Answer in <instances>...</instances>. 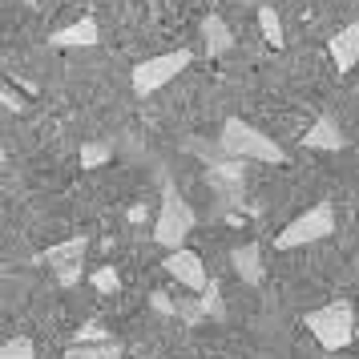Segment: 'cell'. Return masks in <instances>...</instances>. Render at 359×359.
Segmentation results:
<instances>
[{
  "mask_svg": "<svg viewBox=\"0 0 359 359\" xmlns=\"http://www.w3.org/2000/svg\"><path fill=\"white\" fill-rule=\"evenodd\" d=\"M218 146H222V154H226L230 162H266V165L287 162V154H283L266 133H259L255 126H246L243 117H226Z\"/></svg>",
  "mask_w": 359,
  "mask_h": 359,
  "instance_id": "cell-1",
  "label": "cell"
},
{
  "mask_svg": "<svg viewBox=\"0 0 359 359\" xmlns=\"http://www.w3.org/2000/svg\"><path fill=\"white\" fill-rule=\"evenodd\" d=\"M307 331L319 339L323 351H343V347H351V339H355V307L347 299H335L327 307L311 311Z\"/></svg>",
  "mask_w": 359,
  "mask_h": 359,
  "instance_id": "cell-2",
  "label": "cell"
},
{
  "mask_svg": "<svg viewBox=\"0 0 359 359\" xmlns=\"http://www.w3.org/2000/svg\"><path fill=\"white\" fill-rule=\"evenodd\" d=\"M198 226L194 218V206L186 202V198L170 186L162 194V210H158V222H154V243L165 246L170 255L174 250H186V238H190V230Z\"/></svg>",
  "mask_w": 359,
  "mask_h": 359,
  "instance_id": "cell-3",
  "label": "cell"
},
{
  "mask_svg": "<svg viewBox=\"0 0 359 359\" xmlns=\"http://www.w3.org/2000/svg\"><path fill=\"white\" fill-rule=\"evenodd\" d=\"M331 230H335V206H331V202H315L311 210H303L294 218L291 226L278 230L275 246L278 250H294V246L323 243V238H331Z\"/></svg>",
  "mask_w": 359,
  "mask_h": 359,
  "instance_id": "cell-4",
  "label": "cell"
},
{
  "mask_svg": "<svg viewBox=\"0 0 359 359\" xmlns=\"http://www.w3.org/2000/svg\"><path fill=\"white\" fill-rule=\"evenodd\" d=\"M194 61V53L190 49H174V53H162V57H149V61H142V65L130 69V85L137 97H149V93H158L162 85H170L174 77H178L182 69Z\"/></svg>",
  "mask_w": 359,
  "mask_h": 359,
  "instance_id": "cell-5",
  "label": "cell"
},
{
  "mask_svg": "<svg viewBox=\"0 0 359 359\" xmlns=\"http://www.w3.org/2000/svg\"><path fill=\"white\" fill-rule=\"evenodd\" d=\"M85 255H89V238L85 234H73L65 243H57L45 250V266L53 271V278L61 287H77L85 275Z\"/></svg>",
  "mask_w": 359,
  "mask_h": 359,
  "instance_id": "cell-6",
  "label": "cell"
},
{
  "mask_svg": "<svg viewBox=\"0 0 359 359\" xmlns=\"http://www.w3.org/2000/svg\"><path fill=\"white\" fill-rule=\"evenodd\" d=\"M162 266L178 287H186V291H194V294H206L214 287L206 262H202V255H194V250H174V255L162 259Z\"/></svg>",
  "mask_w": 359,
  "mask_h": 359,
  "instance_id": "cell-7",
  "label": "cell"
},
{
  "mask_svg": "<svg viewBox=\"0 0 359 359\" xmlns=\"http://www.w3.org/2000/svg\"><path fill=\"white\" fill-rule=\"evenodd\" d=\"M327 53H331L339 73H351L359 65V25H343L339 33L327 41Z\"/></svg>",
  "mask_w": 359,
  "mask_h": 359,
  "instance_id": "cell-8",
  "label": "cell"
},
{
  "mask_svg": "<svg viewBox=\"0 0 359 359\" xmlns=\"http://www.w3.org/2000/svg\"><path fill=\"white\" fill-rule=\"evenodd\" d=\"M198 33H202V53H206V57H226L230 45H234V33L226 29L222 17H206L198 25Z\"/></svg>",
  "mask_w": 359,
  "mask_h": 359,
  "instance_id": "cell-9",
  "label": "cell"
},
{
  "mask_svg": "<svg viewBox=\"0 0 359 359\" xmlns=\"http://www.w3.org/2000/svg\"><path fill=\"white\" fill-rule=\"evenodd\" d=\"M230 262H234V271H238V278L243 283H250V287H259L262 275H266V262H262V250L255 243L250 246H238L234 255H230Z\"/></svg>",
  "mask_w": 359,
  "mask_h": 359,
  "instance_id": "cell-10",
  "label": "cell"
},
{
  "mask_svg": "<svg viewBox=\"0 0 359 359\" xmlns=\"http://www.w3.org/2000/svg\"><path fill=\"white\" fill-rule=\"evenodd\" d=\"M303 146L307 149H343L347 146V137L339 133V126H335L331 117H319V121L303 133Z\"/></svg>",
  "mask_w": 359,
  "mask_h": 359,
  "instance_id": "cell-11",
  "label": "cell"
},
{
  "mask_svg": "<svg viewBox=\"0 0 359 359\" xmlns=\"http://www.w3.org/2000/svg\"><path fill=\"white\" fill-rule=\"evenodd\" d=\"M57 49H69V45H97L101 41V29L93 20H77V25H65V29H57L49 36Z\"/></svg>",
  "mask_w": 359,
  "mask_h": 359,
  "instance_id": "cell-12",
  "label": "cell"
},
{
  "mask_svg": "<svg viewBox=\"0 0 359 359\" xmlns=\"http://www.w3.org/2000/svg\"><path fill=\"white\" fill-rule=\"evenodd\" d=\"M61 359H121V347L114 343H73Z\"/></svg>",
  "mask_w": 359,
  "mask_h": 359,
  "instance_id": "cell-13",
  "label": "cell"
},
{
  "mask_svg": "<svg viewBox=\"0 0 359 359\" xmlns=\"http://www.w3.org/2000/svg\"><path fill=\"white\" fill-rule=\"evenodd\" d=\"M114 158V149L105 146V142H85L81 146V165L85 170H97V165H105Z\"/></svg>",
  "mask_w": 359,
  "mask_h": 359,
  "instance_id": "cell-14",
  "label": "cell"
},
{
  "mask_svg": "<svg viewBox=\"0 0 359 359\" xmlns=\"http://www.w3.org/2000/svg\"><path fill=\"white\" fill-rule=\"evenodd\" d=\"M89 283H93V291H101V294H117L121 291V275H117L114 266H97V271L89 275Z\"/></svg>",
  "mask_w": 359,
  "mask_h": 359,
  "instance_id": "cell-15",
  "label": "cell"
},
{
  "mask_svg": "<svg viewBox=\"0 0 359 359\" xmlns=\"http://www.w3.org/2000/svg\"><path fill=\"white\" fill-rule=\"evenodd\" d=\"M0 359H36V347H33V339H25V335H13V339L0 347Z\"/></svg>",
  "mask_w": 359,
  "mask_h": 359,
  "instance_id": "cell-16",
  "label": "cell"
},
{
  "mask_svg": "<svg viewBox=\"0 0 359 359\" xmlns=\"http://www.w3.org/2000/svg\"><path fill=\"white\" fill-rule=\"evenodd\" d=\"M259 25H262V33H266V41H271L275 49H283V25H278L275 8H266V4H262V8H259Z\"/></svg>",
  "mask_w": 359,
  "mask_h": 359,
  "instance_id": "cell-17",
  "label": "cell"
},
{
  "mask_svg": "<svg viewBox=\"0 0 359 359\" xmlns=\"http://www.w3.org/2000/svg\"><path fill=\"white\" fill-rule=\"evenodd\" d=\"M202 315H210V319H218V323H226V299L218 294V287H210V291L202 294Z\"/></svg>",
  "mask_w": 359,
  "mask_h": 359,
  "instance_id": "cell-18",
  "label": "cell"
},
{
  "mask_svg": "<svg viewBox=\"0 0 359 359\" xmlns=\"http://www.w3.org/2000/svg\"><path fill=\"white\" fill-rule=\"evenodd\" d=\"M73 343H114V335H109V327H101V323H85Z\"/></svg>",
  "mask_w": 359,
  "mask_h": 359,
  "instance_id": "cell-19",
  "label": "cell"
},
{
  "mask_svg": "<svg viewBox=\"0 0 359 359\" xmlns=\"http://www.w3.org/2000/svg\"><path fill=\"white\" fill-rule=\"evenodd\" d=\"M149 307L158 311V315H178V303H174L165 291H149Z\"/></svg>",
  "mask_w": 359,
  "mask_h": 359,
  "instance_id": "cell-20",
  "label": "cell"
},
{
  "mask_svg": "<svg viewBox=\"0 0 359 359\" xmlns=\"http://www.w3.org/2000/svg\"><path fill=\"white\" fill-rule=\"evenodd\" d=\"M4 105H8L13 114H20V109H25V105H20V97H17V93H13V89H4Z\"/></svg>",
  "mask_w": 359,
  "mask_h": 359,
  "instance_id": "cell-21",
  "label": "cell"
},
{
  "mask_svg": "<svg viewBox=\"0 0 359 359\" xmlns=\"http://www.w3.org/2000/svg\"><path fill=\"white\" fill-rule=\"evenodd\" d=\"M355 271H359V259H355Z\"/></svg>",
  "mask_w": 359,
  "mask_h": 359,
  "instance_id": "cell-22",
  "label": "cell"
}]
</instances>
